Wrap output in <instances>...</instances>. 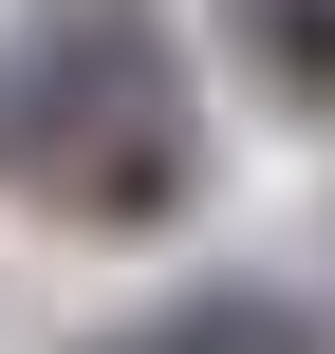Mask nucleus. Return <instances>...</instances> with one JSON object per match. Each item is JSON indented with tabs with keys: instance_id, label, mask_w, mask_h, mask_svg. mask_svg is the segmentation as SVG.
<instances>
[{
	"instance_id": "obj_1",
	"label": "nucleus",
	"mask_w": 335,
	"mask_h": 354,
	"mask_svg": "<svg viewBox=\"0 0 335 354\" xmlns=\"http://www.w3.org/2000/svg\"><path fill=\"white\" fill-rule=\"evenodd\" d=\"M19 168H37L56 224H93V243L186 224V205H205V112H186L168 37H149V19H56V37L19 56Z\"/></svg>"
},
{
	"instance_id": "obj_2",
	"label": "nucleus",
	"mask_w": 335,
	"mask_h": 354,
	"mask_svg": "<svg viewBox=\"0 0 335 354\" xmlns=\"http://www.w3.org/2000/svg\"><path fill=\"white\" fill-rule=\"evenodd\" d=\"M75 354H335V317L298 280H186V299H149V317H93Z\"/></svg>"
},
{
	"instance_id": "obj_3",
	"label": "nucleus",
	"mask_w": 335,
	"mask_h": 354,
	"mask_svg": "<svg viewBox=\"0 0 335 354\" xmlns=\"http://www.w3.org/2000/svg\"><path fill=\"white\" fill-rule=\"evenodd\" d=\"M205 19H224V56L280 131H335V0H205Z\"/></svg>"
},
{
	"instance_id": "obj_4",
	"label": "nucleus",
	"mask_w": 335,
	"mask_h": 354,
	"mask_svg": "<svg viewBox=\"0 0 335 354\" xmlns=\"http://www.w3.org/2000/svg\"><path fill=\"white\" fill-rule=\"evenodd\" d=\"M0 168H19V75H0Z\"/></svg>"
}]
</instances>
